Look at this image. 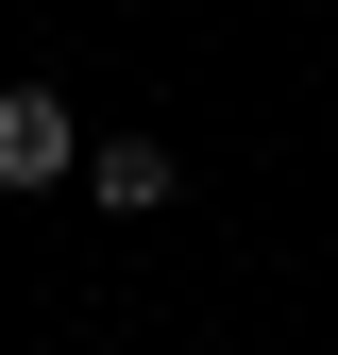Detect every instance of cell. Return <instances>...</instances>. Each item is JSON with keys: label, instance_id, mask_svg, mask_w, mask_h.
<instances>
[{"label": "cell", "instance_id": "obj_1", "mask_svg": "<svg viewBox=\"0 0 338 355\" xmlns=\"http://www.w3.org/2000/svg\"><path fill=\"white\" fill-rule=\"evenodd\" d=\"M68 169H84L68 102H51V85H0V187H68Z\"/></svg>", "mask_w": 338, "mask_h": 355}, {"label": "cell", "instance_id": "obj_2", "mask_svg": "<svg viewBox=\"0 0 338 355\" xmlns=\"http://www.w3.org/2000/svg\"><path fill=\"white\" fill-rule=\"evenodd\" d=\"M84 203H102V220H152L169 203V153L152 136H102V153H84Z\"/></svg>", "mask_w": 338, "mask_h": 355}]
</instances>
